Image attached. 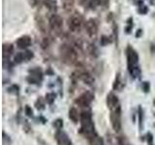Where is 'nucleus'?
<instances>
[{
  "mask_svg": "<svg viewBox=\"0 0 155 145\" xmlns=\"http://www.w3.org/2000/svg\"><path fill=\"white\" fill-rule=\"evenodd\" d=\"M89 144L90 145H104V140L102 137H100L98 134H96L95 137L90 138L89 140Z\"/></svg>",
  "mask_w": 155,
  "mask_h": 145,
  "instance_id": "nucleus-26",
  "label": "nucleus"
},
{
  "mask_svg": "<svg viewBox=\"0 0 155 145\" xmlns=\"http://www.w3.org/2000/svg\"><path fill=\"white\" fill-rule=\"evenodd\" d=\"M133 27H134V18H133V17H129L127 19H126V25L124 27L125 34L129 35V34L132 33Z\"/></svg>",
  "mask_w": 155,
  "mask_h": 145,
  "instance_id": "nucleus-22",
  "label": "nucleus"
},
{
  "mask_svg": "<svg viewBox=\"0 0 155 145\" xmlns=\"http://www.w3.org/2000/svg\"><path fill=\"white\" fill-rule=\"evenodd\" d=\"M131 1H132V2H134V1H136V0H131Z\"/></svg>",
  "mask_w": 155,
  "mask_h": 145,
  "instance_id": "nucleus-43",
  "label": "nucleus"
},
{
  "mask_svg": "<svg viewBox=\"0 0 155 145\" xmlns=\"http://www.w3.org/2000/svg\"><path fill=\"white\" fill-rule=\"evenodd\" d=\"M125 86V84L123 83L122 79H121V74L118 72H116L115 75V79L114 81V84H113V89L116 90V91H121L123 89V87Z\"/></svg>",
  "mask_w": 155,
  "mask_h": 145,
  "instance_id": "nucleus-18",
  "label": "nucleus"
},
{
  "mask_svg": "<svg viewBox=\"0 0 155 145\" xmlns=\"http://www.w3.org/2000/svg\"><path fill=\"white\" fill-rule=\"evenodd\" d=\"M107 106H108L110 111L115 110L116 108H118L120 106L118 97L116 96L114 92H110V93L107 95Z\"/></svg>",
  "mask_w": 155,
  "mask_h": 145,
  "instance_id": "nucleus-12",
  "label": "nucleus"
},
{
  "mask_svg": "<svg viewBox=\"0 0 155 145\" xmlns=\"http://www.w3.org/2000/svg\"><path fill=\"white\" fill-rule=\"evenodd\" d=\"M2 50H3V60H10V56L13 54L14 52V46L12 44H3L2 46Z\"/></svg>",
  "mask_w": 155,
  "mask_h": 145,
  "instance_id": "nucleus-15",
  "label": "nucleus"
},
{
  "mask_svg": "<svg viewBox=\"0 0 155 145\" xmlns=\"http://www.w3.org/2000/svg\"><path fill=\"white\" fill-rule=\"evenodd\" d=\"M138 120H139V129L140 130H143V121H144V111L143 108H142V105L139 106L138 108Z\"/></svg>",
  "mask_w": 155,
  "mask_h": 145,
  "instance_id": "nucleus-21",
  "label": "nucleus"
},
{
  "mask_svg": "<svg viewBox=\"0 0 155 145\" xmlns=\"http://www.w3.org/2000/svg\"><path fill=\"white\" fill-rule=\"evenodd\" d=\"M68 116H69V119L73 123L78 124L79 122H81V113L78 111V109L75 108V106H72V108L69 109Z\"/></svg>",
  "mask_w": 155,
  "mask_h": 145,
  "instance_id": "nucleus-16",
  "label": "nucleus"
},
{
  "mask_svg": "<svg viewBox=\"0 0 155 145\" xmlns=\"http://www.w3.org/2000/svg\"><path fill=\"white\" fill-rule=\"evenodd\" d=\"M35 21H36V25L42 34L48 36V27H47V23L45 18H44L40 14H37L35 16Z\"/></svg>",
  "mask_w": 155,
  "mask_h": 145,
  "instance_id": "nucleus-14",
  "label": "nucleus"
},
{
  "mask_svg": "<svg viewBox=\"0 0 155 145\" xmlns=\"http://www.w3.org/2000/svg\"><path fill=\"white\" fill-rule=\"evenodd\" d=\"M137 12H138L139 14L145 16V14H147V13L149 12V8L145 4H143V5H142V6H140V7L137 8Z\"/></svg>",
  "mask_w": 155,
  "mask_h": 145,
  "instance_id": "nucleus-29",
  "label": "nucleus"
},
{
  "mask_svg": "<svg viewBox=\"0 0 155 145\" xmlns=\"http://www.w3.org/2000/svg\"><path fill=\"white\" fill-rule=\"evenodd\" d=\"M54 138L56 140L57 145H72V141L69 137V135L66 132L62 130H56L54 134Z\"/></svg>",
  "mask_w": 155,
  "mask_h": 145,
  "instance_id": "nucleus-11",
  "label": "nucleus"
},
{
  "mask_svg": "<svg viewBox=\"0 0 155 145\" xmlns=\"http://www.w3.org/2000/svg\"><path fill=\"white\" fill-rule=\"evenodd\" d=\"M142 89L144 93H149L150 91V83L149 81H143L142 82Z\"/></svg>",
  "mask_w": 155,
  "mask_h": 145,
  "instance_id": "nucleus-35",
  "label": "nucleus"
},
{
  "mask_svg": "<svg viewBox=\"0 0 155 145\" xmlns=\"http://www.w3.org/2000/svg\"><path fill=\"white\" fill-rule=\"evenodd\" d=\"M93 100H94V94L92 93L91 91L87 90L78 97V98L75 100V103H76V105L81 106V108H88L91 103L93 102Z\"/></svg>",
  "mask_w": 155,
  "mask_h": 145,
  "instance_id": "nucleus-9",
  "label": "nucleus"
},
{
  "mask_svg": "<svg viewBox=\"0 0 155 145\" xmlns=\"http://www.w3.org/2000/svg\"><path fill=\"white\" fill-rule=\"evenodd\" d=\"M8 93L10 94H13V95H18L19 93V86L17 85V84H13L9 87V88L7 89Z\"/></svg>",
  "mask_w": 155,
  "mask_h": 145,
  "instance_id": "nucleus-31",
  "label": "nucleus"
},
{
  "mask_svg": "<svg viewBox=\"0 0 155 145\" xmlns=\"http://www.w3.org/2000/svg\"><path fill=\"white\" fill-rule=\"evenodd\" d=\"M71 80L74 82V83L78 80H81L84 82V84L88 86L93 85L95 81L93 76H92L87 70H85L84 67H79L75 72H73V74L71 75Z\"/></svg>",
  "mask_w": 155,
  "mask_h": 145,
  "instance_id": "nucleus-4",
  "label": "nucleus"
},
{
  "mask_svg": "<svg viewBox=\"0 0 155 145\" xmlns=\"http://www.w3.org/2000/svg\"><path fill=\"white\" fill-rule=\"evenodd\" d=\"M59 55L61 61L67 65H74L78 62V51L71 44H62L59 47Z\"/></svg>",
  "mask_w": 155,
  "mask_h": 145,
  "instance_id": "nucleus-3",
  "label": "nucleus"
},
{
  "mask_svg": "<svg viewBox=\"0 0 155 145\" xmlns=\"http://www.w3.org/2000/svg\"><path fill=\"white\" fill-rule=\"evenodd\" d=\"M41 3H43L41 0H30V4L32 5V7H36L38 5H40Z\"/></svg>",
  "mask_w": 155,
  "mask_h": 145,
  "instance_id": "nucleus-38",
  "label": "nucleus"
},
{
  "mask_svg": "<svg viewBox=\"0 0 155 145\" xmlns=\"http://www.w3.org/2000/svg\"><path fill=\"white\" fill-rule=\"evenodd\" d=\"M26 81L30 84H40L44 79V72L40 67H34L28 70Z\"/></svg>",
  "mask_w": 155,
  "mask_h": 145,
  "instance_id": "nucleus-7",
  "label": "nucleus"
},
{
  "mask_svg": "<svg viewBox=\"0 0 155 145\" xmlns=\"http://www.w3.org/2000/svg\"><path fill=\"white\" fill-rule=\"evenodd\" d=\"M81 133L88 140L97 134L90 109L82 110L81 112Z\"/></svg>",
  "mask_w": 155,
  "mask_h": 145,
  "instance_id": "nucleus-2",
  "label": "nucleus"
},
{
  "mask_svg": "<svg viewBox=\"0 0 155 145\" xmlns=\"http://www.w3.org/2000/svg\"><path fill=\"white\" fill-rule=\"evenodd\" d=\"M110 120L113 129L116 133H118L121 130L122 128V124H121V106L115 110H111L110 113Z\"/></svg>",
  "mask_w": 155,
  "mask_h": 145,
  "instance_id": "nucleus-10",
  "label": "nucleus"
},
{
  "mask_svg": "<svg viewBox=\"0 0 155 145\" xmlns=\"http://www.w3.org/2000/svg\"><path fill=\"white\" fill-rule=\"evenodd\" d=\"M154 127H155V124H154Z\"/></svg>",
  "mask_w": 155,
  "mask_h": 145,
  "instance_id": "nucleus-45",
  "label": "nucleus"
},
{
  "mask_svg": "<svg viewBox=\"0 0 155 145\" xmlns=\"http://www.w3.org/2000/svg\"><path fill=\"white\" fill-rule=\"evenodd\" d=\"M154 116H155V113H154Z\"/></svg>",
  "mask_w": 155,
  "mask_h": 145,
  "instance_id": "nucleus-46",
  "label": "nucleus"
},
{
  "mask_svg": "<svg viewBox=\"0 0 155 145\" xmlns=\"http://www.w3.org/2000/svg\"><path fill=\"white\" fill-rule=\"evenodd\" d=\"M48 28L56 35H61L63 29V18L57 14H52L48 18Z\"/></svg>",
  "mask_w": 155,
  "mask_h": 145,
  "instance_id": "nucleus-6",
  "label": "nucleus"
},
{
  "mask_svg": "<svg viewBox=\"0 0 155 145\" xmlns=\"http://www.w3.org/2000/svg\"><path fill=\"white\" fill-rule=\"evenodd\" d=\"M99 19L96 18H91L87 19L84 23V30L90 38H95L99 31Z\"/></svg>",
  "mask_w": 155,
  "mask_h": 145,
  "instance_id": "nucleus-8",
  "label": "nucleus"
},
{
  "mask_svg": "<svg viewBox=\"0 0 155 145\" xmlns=\"http://www.w3.org/2000/svg\"><path fill=\"white\" fill-rule=\"evenodd\" d=\"M84 1H87V0H84Z\"/></svg>",
  "mask_w": 155,
  "mask_h": 145,
  "instance_id": "nucleus-44",
  "label": "nucleus"
},
{
  "mask_svg": "<svg viewBox=\"0 0 155 145\" xmlns=\"http://www.w3.org/2000/svg\"><path fill=\"white\" fill-rule=\"evenodd\" d=\"M145 137H147V141L149 145H152V142H153V134L151 133H147L145 134Z\"/></svg>",
  "mask_w": 155,
  "mask_h": 145,
  "instance_id": "nucleus-36",
  "label": "nucleus"
},
{
  "mask_svg": "<svg viewBox=\"0 0 155 145\" xmlns=\"http://www.w3.org/2000/svg\"><path fill=\"white\" fill-rule=\"evenodd\" d=\"M56 99V94L53 93V92H50V93H47L45 96V100L47 102L48 105H52L54 103V101Z\"/></svg>",
  "mask_w": 155,
  "mask_h": 145,
  "instance_id": "nucleus-27",
  "label": "nucleus"
},
{
  "mask_svg": "<svg viewBox=\"0 0 155 145\" xmlns=\"http://www.w3.org/2000/svg\"><path fill=\"white\" fill-rule=\"evenodd\" d=\"M46 104H47L46 100L44 98H42V97H39V98L37 99V101L35 102V108L38 110H44L46 108Z\"/></svg>",
  "mask_w": 155,
  "mask_h": 145,
  "instance_id": "nucleus-25",
  "label": "nucleus"
},
{
  "mask_svg": "<svg viewBox=\"0 0 155 145\" xmlns=\"http://www.w3.org/2000/svg\"><path fill=\"white\" fill-rule=\"evenodd\" d=\"M126 57H127V69L131 76L134 79H140L142 76V70L139 65L140 57L137 50L133 47L127 46L126 47Z\"/></svg>",
  "mask_w": 155,
  "mask_h": 145,
  "instance_id": "nucleus-1",
  "label": "nucleus"
},
{
  "mask_svg": "<svg viewBox=\"0 0 155 145\" xmlns=\"http://www.w3.org/2000/svg\"><path fill=\"white\" fill-rule=\"evenodd\" d=\"M51 45V38L50 36H45L43 38L42 40V43H41V47L43 50H47V48L50 47Z\"/></svg>",
  "mask_w": 155,
  "mask_h": 145,
  "instance_id": "nucleus-30",
  "label": "nucleus"
},
{
  "mask_svg": "<svg viewBox=\"0 0 155 145\" xmlns=\"http://www.w3.org/2000/svg\"><path fill=\"white\" fill-rule=\"evenodd\" d=\"M24 113H25L27 117H33V109L31 108L30 105H26L24 106Z\"/></svg>",
  "mask_w": 155,
  "mask_h": 145,
  "instance_id": "nucleus-34",
  "label": "nucleus"
},
{
  "mask_svg": "<svg viewBox=\"0 0 155 145\" xmlns=\"http://www.w3.org/2000/svg\"><path fill=\"white\" fill-rule=\"evenodd\" d=\"M52 126L58 130H61L63 128V126H64V123H63V120L61 118H57V119H55L54 121H53Z\"/></svg>",
  "mask_w": 155,
  "mask_h": 145,
  "instance_id": "nucleus-32",
  "label": "nucleus"
},
{
  "mask_svg": "<svg viewBox=\"0 0 155 145\" xmlns=\"http://www.w3.org/2000/svg\"><path fill=\"white\" fill-rule=\"evenodd\" d=\"M25 62V59H24V54H23V51H19L18 53H16V55L14 56V61L13 63L14 64H21V63Z\"/></svg>",
  "mask_w": 155,
  "mask_h": 145,
  "instance_id": "nucleus-24",
  "label": "nucleus"
},
{
  "mask_svg": "<svg viewBox=\"0 0 155 145\" xmlns=\"http://www.w3.org/2000/svg\"><path fill=\"white\" fill-rule=\"evenodd\" d=\"M46 74H47V75H50V76H51V75L54 74V72H53V71L51 70V68H48V70L46 71Z\"/></svg>",
  "mask_w": 155,
  "mask_h": 145,
  "instance_id": "nucleus-41",
  "label": "nucleus"
},
{
  "mask_svg": "<svg viewBox=\"0 0 155 145\" xmlns=\"http://www.w3.org/2000/svg\"><path fill=\"white\" fill-rule=\"evenodd\" d=\"M107 21H114V13H110L108 14V17H107Z\"/></svg>",
  "mask_w": 155,
  "mask_h": 145,
  "instance_id": "nucleus-39",
  "label": "nucleus"
},
{
  "mask_svg": "<svg viewBox=\"0 0 155 145\" xmlns=\"http://www.w3.org/2000/svg\"><path fill=\"white\" fill-rule=\"evenodd\" d=\"M114 41V39L113 36H109V35H102L100 38V45L102 47H106L110 45L111 43Z\"/></svg>",
  "mask_w": 155,
  "mask_h": 145,
  "instance_id": "nucleus-23",
  "label": "nucleus"
},
{
  "mask_svg": "<svg viewBox=\"0 0 155 145\" xmlns=\"http://www.w3.org/2000/svg\"><path fill=\"white\" fill-rule=\"evenodd\" d=\"M150 51H151L152 54L155 53V42H152L151 45H150Z\"/></svg>",
  "mask_w": 155,
  "mask_h": 145,
  "instance_id": "nucleus-40",
  "label": "nucleus"
},
{
  "mask_svg": "<svg viewBox=\"0 0 155 145\" xmlns=\"http://www.w3.org/2000/svg\"><path fill=\"white\" fill-rule=\"evenodd\" d=\"M62 7L67 13H72L75 8V0H62Z\"/></svg>",
  "mask_w": 155,
  "mask_h": 145,
  "instance_id": "nucleus-19",
  "label": "nucleus"
},
{
  "mask_svg": "<svg viewBox=\"0 0 155 145\" xmlns=\"http://www.w3.org/2000/svg\"><path fill=\"white\" fill-rule=\"evenodd\" d=\"M149 4L151 6H155V0H149Z\"/></svg>",
  "mask_w": 155,
  "mask_h": 145,
  "instance_id": "nucleus-42",
  "label": "nucleus"
},
{
  "mask_svg": "<svg viewBox=\"0 0 155 145\" xmlns=\"http://www.w3.org/2000/svg\"><path fill=\"white\" fill-rule=\"evenodd\" d=\"M23 54H24V59H25V62L30 61L31 59L34 58V52L32 50H25L23 51Z\"/></svg>",
  "mask_w": 155,
  "mask_h": 145,
  "instance_id": "nucleus-33",
  "label": "nucleus"
},
{
  "mask_svg": "<svg viewBox=\"0 0 155 145\" xmlns=\"http://www.w3.org/2000/svg\"><path fill=\"white\" fill-rule=\"evenodd\" d=\"M43 4L45 5V7L52 14H56L58 6H57V2L56 0H44Z\"/></svg>",
  "mask_w": 155,
  "mask_h": 145,
  "instance_id": "nucleus-17",
  "label": "nucleus"
},
{
  "mask_svg": "<svg viewBox=\"0 0 155 145\" xmlns=\"http://www.w3.org/2000/svg\"><path fill=\"white\" fill-rule=\"evenodd\" d=\"M113 34H114V42L116 43V46H117V44H118V25L115 21H113Z\"/></svg>",
  "mask_w": 155,
  "mask_h": 145,
  "instance_id": "nucleus-28",
  "label": "nucleus"
},
{
  "mask_svg": "<svg viewBox=\"0 0 155 145\" xmlns=\"http://www.w3.org/2000/svg\"><path fill=\"white\" fill-rule=\"evenodd\" d=\"M152 145H153V144H152Z\"/></svg>",
  "mask_w": 155,
  "mask_h": 145,
  "instance_id": "nucleus-47",
  "label": "nucleus"
},
{
  "mask_svg": "<svg viewBox=\"0 0 155 145\" xmlns=\"http://www.w3.org/2000/svg\"><path fill=\"white\" fill-rule=\"evenodd\" d=\"M16 45L19 50H26L32 45V38L29 35H22L16 41Z\"/></svg>",
  "mask_w": 155,
  "mask_h": 145,
  "instance_id": "nucleus-13",
  "label": "nucleus"
},
{
  "mask_svg": "<svg viewBox=\"0 0 155 145\" xmlns=\"http://www.w3.org/2000/svg\"><path fill=\"white\" fill-rule=\"evenodd\" d=\"M87 51H88L89 55L92 57V58H98L99 56V50L98 47L95 46V44H89L88 46H87Z\"/></svg>",
  "mask_w": 155,
  "mask_h": 145,
  "instance_id": "nucleus-20",
  "label": "nucleus"
},
{
  "mask_svg": "<svg viewBox=\"0 0 155 145\" xmlns=\"http://www.w3.org/2000/svg\"><path fill=\"white\" fill-rule=\"evenodd\" d=\"M68 28L71 32H80L82 27H84V18L80 13L72 14V16L68 18Z\"/></svg>",
  "mask_w": 155,
  "mask_h": 145,
  "instance_id": "nucleus-5",
  "label": "nucleus"
},
{
  "mask_svg": "<svg viewBox=\"0 0 155 145\" xmlns=\"http://www.w3.org/2000/svg\"><path fill=\"white\" fill-rule=\"evenodd\" d=\"M143 35V29L142 28L137 29V31H136V33H135V37L137 38V39H139V38H142Z\"/></svg>",
  "mask_w": 155,
  "mask_h": 145,
  "instance_id": "nucleus-37",
  "label": "nucleus"
}]
</instances>
